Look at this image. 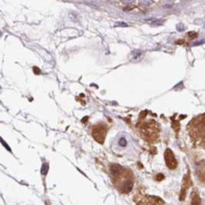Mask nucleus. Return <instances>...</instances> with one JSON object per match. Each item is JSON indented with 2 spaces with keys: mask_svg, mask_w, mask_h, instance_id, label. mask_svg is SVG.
I'll return each mask as SVG.
<instances>
[{
  "mask_svg": "<svg viewBox=\"0 0 205 205\" xmlns=\"http://www.w3.org/2000/svg\"><path fill=\"white\" fill-rule=\"evenodd\" d=\"M110 174L113 184L122 194H128L133 187V174L130 169L113 164L110 166Z\"/></svg>",
  "mask_w": 205,
  "mask_h": 205,
  "instance_id": "obj_1",
  "label": "nucleus"
},
{
  "mask_svg": "<svg viewBox=\"0 0 205 205\" xmlns=\"http://www.w3.org/2000/svg\"><path fill=\"white\" fill-rule=\"evenodd\" d=\"M187 131L196 146L205 148V113L194 117L187 125Z\"/></svg>",
  "mask_w": 205,
  "mask_h": 205,
  "instance_id": "obj_2",
  "label": "nucleus"
},
{
  "mask_svg": "<svg viewBox=\"0 0 205 205\" xmlns=\"http://www.w3.org/2000/svg\"><path fill=\"white\" fill-rule=\"evenodd\" d=\"M137 128L140 135L147 142H155L159 137L160 127L159 124L153 119L139 121V123L137 124Z\"/></svg>",
  "mask_w": 205,
  "mask_h": 205,
  "instance_id": "obj_3",
  "label": "nucleus"
},
{
  "mask_svg": "<svg viewBox=\"0 0 205 205\" xmlns=\"http://www.w3.org/2000/svg\"><path fill=\"white\" fill-rule=\"evenodd\" d=\"M108 131V127L105 123H99L93 127L92 130V135L96 141L102 144L105 140L106 134Z\"/></svg>",
  "mask_w": 205,
  "mask_h": 205,
  "instance_id": "obj_4",
  "label": "nucleus"
},
{
  "mask_svg": "<svg viewBox=\"0 0 205 205\" xmlns=\"http://www.w3.org/2000/svg\"><path fill=\"white\" fill-rule=\"evenodd\" d=\"M137 205H167V204L160 198L154 196H145L143 199H140Z\"/></svg>",
  "mask_w": 205,
  "mask_h": 205,
  "instance_id": "obj_5",
  "label": "nucleus"
},
{
  "mask_svg": "<svg viewBox=\"0 0 205 205\" xmlns=\"http://www.w3.org/2000/svg\"><path fill=\"white\" fill-rule=\"evenodd\" d=\"M164 160H165V164L167 165V167L169 169H175L177 167V160L173 154V152L171 151V149L167 148L164 152Z\"/></svg>",
  "mask_w": 205,
  "mask_h": 205,
  "instance_id": "obj_6",
  "label": "nucleus"
},
{
  "mask_svg": "<svg viewBox=\"0 0 205 205\" xmlns=\"http://www.w3.org/2000/svg\"><path fill=\"white\" fill-rule=\"evenodd\" d=\"M191 205H201V200L197 192H193L192 194V201Z\"/></svg>",
  "mask_w": 205,
  "mask_h": 205,
  "instance_id": "obj_7",
  "label": "nucleus"
},
{
  "mask_svg": "<svg viewBox=\"0 0 205 205\" xmlns=\"http://www.w3.org/2000/svg\"><path fill=\"white\" fill-rule=\"evenodd\" d=\"M47 169H48V165H47V164H44L43 166H42V174H46Z\"/></svg>",
  "mask_w": 205,
  "mask_h": 205,
  "instance_id": "obj_8",
  "label": "nucleus"
},
{
  "mask_svg": "<svg viewBox=\"0 0 205 205\" xmlns=\"http://www.w3.org/2000/svg\"><path fill=\"white\" fill-rule=\"evenodd\" d=\"M119 145H120V146H122V147L126 146V140H125L124 138H122V139L120 140V142H119Z\"/></svg>",
  "mask_w": 205,
  "mask_h": 205,
  "instance_id": "obj_9",
  "label": "nucleus"
}]
</instances>
